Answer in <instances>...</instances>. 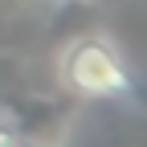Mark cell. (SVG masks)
I'll return each instance as SVG.
<instances>
[{
    "label": "cell",
    "mask_w": 147,
    "mask_h": 147,
    "mask_svg": "<svg viewBox=\"0 0 147 147\" xmlns=\"http://www.w3.org/2000/svg\"><path fill=\"white\" fill-rule=\"evenodd\" d=\"M0 147H21V135H16V127L0 119Z\"/></svg>",
    "instance_id": "7a4b0ae2"
},
{
    "label": "cell",
    "mask_w": 147,
    "mask_h": 147,
    "mask_svg": "<svg viewBox=\"0 0 147 147\" xmlns=\"http://www.w3.org/2000/svg\"><path fill=\"white\" fill-rule=\"evenodd\" d=\"M61 86L69 90L74 98L86 102H110V98H127L131 94V69H127L123 53L106 41L102 33H86L74 37L61 53Z\"/></svg>",
    "instance_id": "6da1fadb"
}]
</instances>
